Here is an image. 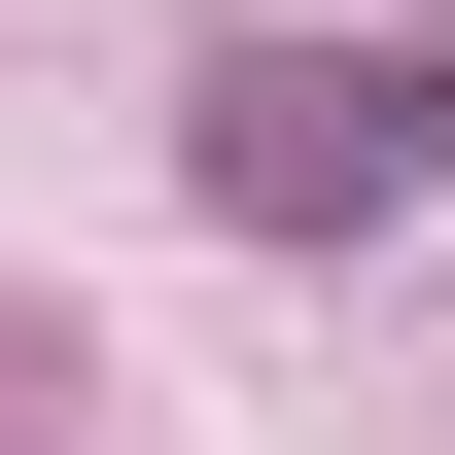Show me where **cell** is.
Instances as JSON below:
<instances>
[{
	"mask_svg": "<svg viewBox=\"0 0 455 455\" xmlns=\"http://www.w3.org/2000/svg\"><path fill=\"white\" fill-rule=\"evenodd\" d=\"M455 175V70L420 36H211V211L245 245H350V211H420Z\"/></svg>",
	"mask_w": 455,
	"mask_h": 455,
	"instance_id": "obj_1",
	"label": "cell"
}]
</instances>
